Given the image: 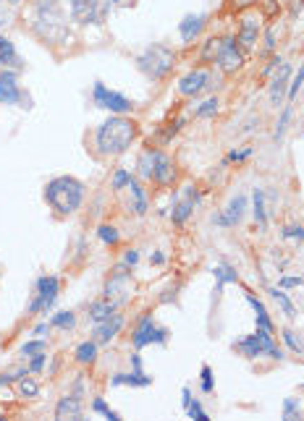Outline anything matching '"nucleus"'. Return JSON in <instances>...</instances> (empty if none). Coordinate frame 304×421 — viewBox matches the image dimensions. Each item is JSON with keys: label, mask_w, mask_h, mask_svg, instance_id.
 <instances>
[{"label": "nucleus", "mask_w": 304, "mask_h": 421, "mask_svg": "<svg viewBox=\"0 0 304 421\" xmlns=\"http://www.w3.org/2000/svg\"><path fill=\"white\" fill-rule=\"evenodd\" d=\"M134 270L124 264V262H118L113 267V273L105 277V285H102V298H108V301H113L115 306L121 309V306H126L129 301L134 298Z\"/></svg>", "instance_id": "0eeeda50"}, {"label": "nucleus", "mask_w": 304, "mask_h": 421, "mask_svg": "<svg viewBox=\"0 0 304 421\" xmlns=\"http://www.w3.org/2000/svg\"><path fill=\"white\" fill-rule=\"evenodd\" d=\"M281 337H283V346L289 348L292 353L302 356V353H304V340H302V337H299L296 333H294V330H289V327H286V330L281 333Z\"/></svg>", "instance_id": "79ce46f5"}, {"label": "nucleus", "mask_w": 304, "mask_h": 421, "mask_svg": "<svg viewBox=\"0 0 304 421\" xmlns=\"http://www.w3.org/2000/svg\"><path fill=\"white\" fill-rule=\"evenodd\" d=\"M281 419H283V421L302 419V409H299V400H296V398H283V409H281Z\"/></svg>", "instance_id": "37998d69"}, {"label": "nucleus", "mask_w": 304, "mask_h": 421, "mask_svg": "<svg viewBox=\"0 0 304 421\" xmlns=\"http://www.w3.org/2000/svg\"><path fill=\"white\" fill-rule=\"evenodd\" d=\"M281 238L283 241H299V244H304V228L302 225H283L281 228Z\"/></svg>", "instance_id": "49530a36"}, {"label": "nucleus", "mask_w": 304, "mask_h": 421, "mask_svg": "<svg viewBox=\"0 0 304 421\" xmlns=\"http://www.w3.org/2000/svg\"><path fill=\"white\" fill-rule=\"evenodd\" d=\"M257 3H260V0H231V6H234L236 11H247V8H252Z\"/></svg>", "instance_id": "13d9d810"}, {"label": "nucleus", "mask_w": 304, "mask_h": 421, "mask_svg": "<svg viewBox=\"0 0 304 421\" xmlns=\"http://www.w3.org/2000/svg\"><path fill=\"white\" fill-rule=\"evenodd\" d=\"M137 173H140L142 181H150L155 186L168 188L176 184V162L165 149L147 147L137 160Z\"/></svg>", "instance_id": "20e7f679"}, {"label": "nucleus", "mask_w": 304, "mask_h": 421, "mask_svg": "<svg viewBox=\"0 0 304 421\" xmlns=\"http://www.w3.org/2000/svg\"><path fill=\"white\" fill-rule=\"evenodd\" d=\"M42 197L58 217H71L82 210L84 197H87V186L76 175H55L45 184Z\"/></svg>", "instance_id": "7ed1b4c3"}, {"label": "nucleus", "mask_w": 304, "mask_h": 421, "mask_svg": "<svg viewBox=\"0 0 304 421\" xmlns=\"http://www.w3.org/2000/svg\"><path fill=\"white\" fill-rule=\"evenodd\" d=\"M265 50L267 52L276 50V26H267L265 29Z\"/></svg>", "instance_id": "5fc2aeb1"}, {"label": "nucleus", "mask_w": 304, "mask_h": 421, "mask_svg": "<svg viewBox=\"0 0 304 421\" xmlns=\"http://www.w3.org/2000/svg\"><path fill=\"white\" fill-rule=\"evenodd\" d=\"M129 361H131V369H137V372H144V364H142L140 351H134V353L129 356Z\"/></svg>", "instance_id": "bf43d9fd"}, {"label": "nucleus", "mask_w": 304, "mask_h": 421, "mask_svg": "<svg viewBox=\"0 0 304 421\" xmlns=\"http://www.w3.org/2000/svg\"><path fill=\"white\" fill-rule=\"evenodd\" d=\"M134 66L150 81H163L165 76L173 71V66H176V50L171 48V45H163V42H152L142 52H137Z\"/></svg>", "instance_id": "39448f33"}, {"label": "nucleus", "mask_w": 304, "mask_h": 421, "mask_svg": "<svg viewBox=\"0 0 304 421\" xmlns=\"http://www.w3.org/2000/svg\"><path fill=\"white\" fill-rule=\"evenodd\" d=\"M111 387H150L152 377L147 372H137V369H129V372H115L111 374Z\"/></svg>", "instance_id": "b1692460"}, {"label": "nucleus", "mask_w": 304, "mask_h": 421, "mask_svg": "<svg viewBox=\"0 0 304 421\" xmlns=\"http://www.w3.org/2000/svg\"><path fill=\"white\" fill-rule=\"evenodd\" d=\"M53 416H55L58 421H66V419L82 421L84 419V395H82V393H74V390H68V393L55 403Z\"/></svg>", "instance_id": "a211bd4d"}, {"label": "nucleus", "mask_w": 304, "mask_h": 421, "mask_svg": "<svg viewBox=\"0 0 304 421\" xmlns=\"http://www.w3.org/2000/svg\"><path fill=\"white\" fill-rule=\"evenodd\" d=\"M292 118H294L292 105H283L278 121H276V128H273V144H281V141H283L286 131H289V126H292Z\"/></svg>", "instance_id": "473e14b6"}, {"label": "nucleus", "mask_w": 304, "mask_h": 421, "mask_svg": "<svg viewBox=\"0 0 304 421\" xmlns=\"http://www.w3.org/2000/svg\"><path fill=\"white\" fill-rule=\"evenodd\" d=\"M231 351L234 353H239L241 359H263V356H270V359L281 361L283 359V351L276 346V340H273V333H267L263 327H254L252 335H244L241 340H234L231 343Z\"/></svg>", "instance_id": "423d86ee"}, {"label": "nucleus", "mask_w": 304, "mask_h": 421, "mask_svg": "<svg viewBox=\"0 0 304 421\" xmlns=\"http://www.w3.org/2000/svg\"><path fill=\"white\" fill-rule=\"evenodd\" d=\"M213 277H216V291H213V296L216 301L223 296V288L231 283H239V273H236V267L231 264V262H218L216 267H213Z\"/></svg>", "instance_id": "5701e85b"}, {"label": "nucleus", "mask_w": 304, "mask_h": 421, "mask_svg": "<svg viewBox=\"0 0 304 421\" xmlns=\"http://www.w3.org/2000/svg\"><path fill=\"white\" fill-rule=\"evenodd\" d=\"M89 413H95V416H102V419L108 421H124L121 419V413L118 411H113L108 403H105V398H92V403H89Z\"/></svg>", "instance_id": "f704fd0d"}, {"label": "nucleus", "mask_w": 304, "mask_h": 421, "mask_svg": "<svg viewBox=\"0 0 304 421\" xmlns=\"http://www.w3.org/2000/svg\"><path fill=\"white\" fill-rule=\"evenodd\" d=\"M92 105L100 108V110H108L111 115H129V112H134V108H137L134 99L126 97L124 92H115V89H111L108 84H102V81H95L92 84Z\"/></svg>", "instance_id": "9d476101"}, {"label": "nucleus", "mask_w": 304, "mask_h": 421, "mask_svg": "<svg viewBox=\"0 0 304 421\" xmlns=\"http://www.w3.org/2000/svg\"><path fill=\"white\" fill-rule=\"evenodd\" d=\"M304 89V63L299 66V71L292 76V81H289V95H286V99L289 102H294V99L299 97V92Z\"/></svg>", "instance_id": "a18cd8bd"}, {"label": "nucleus", "mask_w": 304, "mask_h": 421, "mask_svg": "<svg viewBox=\"0 0 304 421\" xmlns=\"http://www.w3.org/2000/svg\"><path fill=\"white\" fill-rule=\"evenodd\" d=\"M0 66H3V68H11V71H24L21 55L16 52L13 39L6 37V35H0Z\"/></svg>", "instance_id": "a878e982"}, {"label": "nucleus", "mask_w": 304, "mask_h": 421, "mask_svg": "<svg viewBox=\"0 0 304 421\" xmlns=\"http://www.w3.org/2000/svg\"><path fill=\"white\" fill-rule=\"evenodd\" d=\"M292 66L283 61L276 68V74H273V79H270V87H267V99H270V105L273 108H278L281 102L286 99V95H289V81H292Z\"/></svg>", "instance_id": "f3484780"}, {"label": "nucleus", "mask_w": 304, "mask_h": 421, "mask_svg": "<svg viewBox=\"0 0 304 421\" xmlns=\"http://www.w3.org/2000/svg\"><path fill=\"white\" fill-rule=\"evenodd\" d=\"M42 351H48V337H35V340H26L24 346L19 348V353L24 356V359H32V356H37Z\"/></svg>", "instance_id": "ea45409f"}, {"label": "nucleus", "mask_w": 304, "mask_h": 421, "mask_svg": "<svg viewBox=\"0 0 304 421\" xmlns=\"http://www.w3.org/2000/svg\"><path fill=\"white\" fill-rule=\"evenodd\" d=\"M129 212L134 217H144L150 212V197H147L140 178H131V184H129Z\"/></svg>", "instance_id": "412c9836"}, {"label": "nucleus", "mask_w": 304, "mask_h": 421, "mask_svg": "<svg viewBox=\"0 0 304 421\" xmlns=\"http://www.w3.org/2000/svg\"><path fill=\"white\" fill-rule=\"evenodd\" d=\"M244 298H247V304H249L254 311V324L263 327V330H267V333H276V322H273V317H270V311H267L265 304L254 296L252 291H244Z\"/></svg>", "instance_id": "393cba45"}, {"label": "nucleus", "mask_w": 304, "mask_h": 421, "mask_svg": "<svg viewBox=\"0 0 304 421\" xmlns=\"http://www.w3.org/2000/svg\"><path fill=\"white\" fill-rule=\"evenodd\" d=\"M16 393L19 398H26V400H32V398L39 395V382L32 377V374H24L19 382H16Z\"/></svg>", "instance_id": "e433bc0d"}, {"label": "nucleus", "mask_w": 304, "mask_h": 421, "mask_svg": "<svg viewBox=\"0 0 304 421\" xmlns=\"http://www.w3.org/2000/svg\"><path fill=\"white\" fill-rule=\"evenodd\" d=\"M140 137V124L129 115H108L95 128V149L102 157H121Z\"/></svg>", "instance_id": "f257e3e1"}, {"label": "nucleus", "mask_w": 304, "mask_h": 421, "mask_svg": "<svg viewBox=\"0 0 304 421\" xmlns=\"http://www.w3.org/2000/svg\"><path fill=\"white\" fill-rule=\"evenodd\" d=\"M213 81H216V76L210 74L207 68H191L189 74H184L178 79L176 89L181 97H200V95L213 89Z\"/></svg>", "instance_id": "2eb2a0df"}, {"label": "nucleus", "mask_w": 304, "mask_h": 421, "mask_svg": "<svg viewBox=\"0 0 304 421\" xmlns=\"http://www.w3.org/2000/svg\"><path fill=\"white\" fill-rule=\"evenodd\" d=\"M21 3H24V0H0V8H8V11L13 13Z\"/></svg>", "instance_id": "052dcab7"}, {"label": "nucleus", "mask_w": 304, "mask_h": 421, "mask_svg": "<svg viewBox=\"0 0 304 421\" xmlns=\"http://www.w3.org/2000/svg\"><path fill=\"white\" fill-rule=\"evenodd\" d=\"M184 124H187V118H184V115H176L173 121H168V124H165V128L160 131V141H163V144H168V141L176 137L181 128H184Z\"/></svg>", "instance_id": "c03bdc74"}, {"label": "nucleus", "mask_w": 304, "mask_h": 421, "mask_svg": "<svg viewBox=\"0 0 304 421\" xmlns=\"http://www.w3.org/2000/svg\"><path fill=\"white\" fill-rule=\"evenodd\" d=\"M113 314H118V306H115L113 301H108V298H97V301H92L87 309V317L92 324H100L105 320H111Z\"/></svg>", "instance_id": "bb28decb"}, {"label": "nucleus", "mask_w": 304, "mask_h": 421, "mask_svg": "<svg viewBox=\"0 0 304 421\" xmlns=\"http://www.w3.org/2000/svg\"><path fill=\"white\" fill-rule=\"evenodd\" d=\"M281 63H283V58H278V55H276V58H270V61H267V66L263 68V79L273 74V71H276V68L281 66Z\"/></svg>", "instance_id": "4d7b16f0"}, {"label": "nucleus", "mask_w": 304, "mask_h": 421, "mask_svg": "<svg viewBox=\"0 0 304 421\" xmlns=\"http://www.w3.org/2000/svg\"><path fill=\"white\" fill-rule=\"evenodd\" d=\"M45 364H48V351H42V353H37V356H32L29 364H26V369H29V374H42L45 372Z\"/></svg>", "instance_id": "09e8293b"}, {"label": "nucleus", "mask_w": 304, "mask_h": 421, "mask_svg": "<svg viewBox=\"0 0 304 421\" xmlns=\"http://www.w3.org/2000/svg\"><path fill=\"white\" fill-rule=\"evenodd\" d=\"M218 112H220V99L207 97L194 108V118H197V121H210V118H216Z\"/></svg>", "instance_id": "72a5a7b5"}, {"label": "nucleus", "mask_w": 304, "mask_h": 421, "mask_svg": "<svg viewBox=\"0 0 304 421\" xmlns=\"http://www.w3.org/2000/svg\"><path fill=\"white\" fill-rule=\"evenodd\" d=\"M302 285H304L302 275H283L278 280V288H283V291H294V288H302Z\"/></svg>", "instance_id": "8fccbe9b"}, {"label": "nucleus", "mask_w": 304, "mask_h": 421, "mask_svg": "<svg viewBox=\"0 0 304 421\" xmlns=\"http://www.w3.org/2000/svg\"><path fill=\"white\" fill-rule=\"evenodd\" d=\"M263 35L260 29V21L254 16H244L239 21V32H236V42L241 45V50H252L257 45V39Z\"/></svg>", "instance_id": "4be33fe9"}, {"label": "nucleus", "mask_w": 304, "mask_h": 421, "mask_svg": "<svg viewBox=\"0 0 304 421\" xmlns=\"http://www.w3.org/2000/svg\"><path fill=\"white\" fill-rule=\"evenodd\" d=\"M97 238H100L102 244L105 246H118L121 244V231L115 228V225H111V223H102L100 228H97Z\"/></svg>", "instance_id": "4c0bfd02"}, {"label": "nucleus", "mask_w": 304, "mask_h": 421, "mask_svg": "<svg viewBox=\"0 0 304 421\" xmlns=\"http://www.w3.org/2000/svg\"><path fill=\"white\" fill-rule=\"evenodd\" d=\"M32 32L45 45H64L71 39L68 16L64 13L61 0H37L32 11Z\"/></svg>", "instance_id": "f03ea898"}, {"label": "nucleus", "mask_w": 304, "mask_h": 421, "mask_svg": "<svg viewBox=\"0 0 304 421\" xmlns=\"http://www.w3.org/2000/svg\"><path fill=\"white\" fill-rule=\"evenodd\" d=\"M218 71L220 74H236L244 68V63H247V55H244V50L241 45L236 42V37H220V45H218V52H216V61Z\"/></svg>", "instance_id": "4468645a"}, {"label": "nucleus", "mask_w": 304, "mask_h": 421, "mask_svg": "<svg viewBox=\"0 0 304 421\" xmlns=\"http://www.w3.org/2000/svg\"><path fill=\"white\" fill-rule=\"evenodd\" d=\"M124 264H129V267H131V270H134V267H137V264H140V248H126V251H124Z\"/></svg>", "instance_id": "864d4df0"}, {"label": "nucleus", "mask_w": 304, "mask_h": 421, "mask_svg": "<svg viewBox=\"0 0 304 421\" xmlns=\"http://www.w3.org/2000/svg\"><path fill=\"white\" fill-rule=\"evenodd\" d=\"M267 293H270V298L278 304V309L289 317V320H296V306H294V301L289 298V293L283 291V288H278V285H270L267 288Z\"/></svg>", "instance_id": "7c9ffc66"}, {"label": "nucleus", "mask_w": 304, "mask_h": 421, "mask_svg": "<svg viewBox=\"0 0 304 421\" xmlns=\"http://www.w3.org/2000/svg\"><path fill=\"white\" fill-rule=\"evenodd\" d=\"M207 13H187L181 21H178V37L184 45H191L194 39H200V35L205 32L207 26Z\"/></svg>", "instance_id": "6ab92c4d"}, {"label": "nucleus", "mask_w": 304, "mask_h": 421, "mask_svg": "<svg viewBox=\"0 0 304 421\" xmlns=\"http://www.w3.org/2000/svg\"><path fill=\"white\" fill-rule=\"evenodd\" d=\"M247 210H249V199H247V194H234V197L228 199L226 207L210 217V223L218 225V228H236V225L244 220Z\"/></svg>", "instance_id": "dca6fc26"}, {"label": "nucleus", "mask_w": 304, "mask_h": 421, "mask_svg": "<svg viewBox=\"0 0 304 421\" xmlns=\"http://www.w3.org/2000/svg\"><path fill=\"white\" fill-rule=\"evenodd\" d=\"M61 296V280L55 275H39L35 280V293L26 306L29 317H48L55 306V301Z\"/></svg>", "instance_id": "6e6552de"}, {"label": "nucleus", "mask_w": 304, "mask_h": 421, "mask_svg": "<svg viewBox=\"0 0 304 421\" xmlns=\"http://www.w3.org/2000/svg\"><path fill=\"white\" fill-rule=\"evenodd\" d=\"M168 340H171V330L155 322L152 314H144L140 322L134 324V330H131V346H134V351H142V348L147 346H168Z\"/></svg>", "instance_id": "f8f14e48"}, {"label": "nucleus", "mask_w": 304, "mask_h": 421, "mask_svg": "<svg viewBox=\"0 0 304 421\" xmlns=\"http://www.w3.org/2000/svg\"><path fill=\"white\" fill-rule=\"evenodd\" d=\"M202 204V188L200 186H184L178 194H173V202L168 207V217L176 228H184L189 223V217L194 215V210Z\"/></svg>", "instance_id": "9b49d317"}, {"label": "nucleus", "mask_w": 304, "mask_h": 421, "mask_svg": "<svg viewBox=\"0 0 304 421\" xmlns=\"http://www.w3.org/2000/svg\"><path fill=\"white\" fill-rule=\"evenodd\" d=\"M97 348H100V343H97V340H92V337H89V340H84V343H79V346H76V351H74V361L79 364V366H92V364L97 361V353H100Z\"/></svg>", "instance_id": "c756f323"}, {"label": "nucleus", "mask_w": 304, "mask_h": 421, "mask_svg": "<svg viewBox=\"0 0 304 421\" xmlns=\"http://www.w3.org/2000/svg\"><path fill=\"white\" fill-rule=\"evenodd\" d=\"M254 157V147L252 144H244V147H234L231 152H228L226 157H223V168L226 165H244V162H249Z\"/></svg>", "instance_id": "2f4dec72"}, {"label": "nucleus", "mask_w": 304, "mask_h": 421, "mask_svg": "<svg viewBox=\"0 0 304 421\" xmlns=\"http://www.w3.org/2000/svg\"><path fill=\"white\" fill-rule=\"evenodd\" d=\"M50 324H53V330H64V333H71L76 327V314L74 311H68V309H64V311H55L50 317Z\"/></svg>", "instance_id": "c9c22d12"}, {"label": "nucleus", "mask_w": 304, "mask_h": 421, "mask_svg": "<svg viewBox=\"0 0 304 421\" xmlns=\"http://www.w3.org/2000/svg\"><path fill=\"white\" fill-rule=\"evenodd\" d=\"M200 390H202V395L216 393V372L210 364H202V369H200Z\"/></svg>", "instance_id": "58836bf2"}, {"label": "nucleus", "mask_w": 304, "mask_h": 421, "mask_svg": "<svg viewBox=\"0 0 304 421\" xmlns=\"http://www.w3.org/2000/svg\"><path fill=\"white\" fill-rule=\"evenodd\" d=\"M131 170L129 168H115V173H113V178H111V191H124V188H129V184H131Z\"/></svg>", "instance_id": "a19ab883"}, {"label": "nucleus", "mask_w": 304, "mask_h": 421, "mask_svg": "<svg viewBox=\"0 0 304 421\" xmlns=\"http://www.w3.org/2000/svg\"><path fill=\"white\" fill-rule=\"evenodd\" d=\"M165 262H168V257H165V251H160V248L150 254V264H152V267H163Z\"/></svg>", "instance_id": "6e6d98bb"}, {"label": "nucleus", "mask_w": 304, "mask_h": 421, "mask_svg": "<svg viewBox=\"0 0 304 421\" xmlns=\"http://www.w3.org/2000/svg\"><path fill=\"white\" fill-rule=\"evenodd\" d=\"M265 188H254L252 191V217H254V225L260 228V231H267V225H270V220H267V210H265Z\"/></svg>", "instance_id": "c85d7f7f"}, {"label": "nucleus", "mask_w": 304, "mask_h": 421, "mask_svg": "<svg viewBox=\"0 0 304 421\" xmlns=\"http://www.w3.org/2000/svg\"><path fill=\"white\" fill-rule=\"evenodd\" d=\"M0 105L26 108V110L32 108V97L19 84V71H11V68H3L0 71Z\"/></svg>", "instance_id": "ddd939ff"}, {"label": "nucleus", "mask_w": 304, "mask_h": 421, "mask_svg": "<svg viewBox=\"0 0 304 421\" xmlns=\"http://www.w3.org/2000/svg\"><path fill=\"white\" fill-rule=\"evenodd\" d=\"M218 45H220V37H210L205 42V50H202V61H216V52H218Z\"/></svg>", "instance_id": "3c124183"}, {"label": "nucleus", "mask_w": 304, "mask_h": 421, "mask_svg": "<svg viewBox=\"0 0 304 421\" xmlns=\"http://www.w3.org/2000/svg\"><path fill=\"white\" fill-rule=\"evenodd\" d=\"M111 3H113V6H115V3H124V0H111Z\"/></svg>", "instance_id": "680f3d73"}, {"label": "nucleus", "mask_w": 304, "mask_h": 421, "mask_svg": "<svg viewBox=\"0 0 304 421\" xmlns=\"http://www.w3.org/2000/svg\"><path fill=\"white\" fill-rule=\"evenodd\" d=\"M24 374H29V369L26 366H21V369H13V372H0V390L3 387H8V384H16Z\"/></svg>", "instance_id": "de8ad7c7"}, {"label": "nucleus", "mask_w": 304, "mask_h": 421, "mask_svg": "<svg viewBox=\"0 0 304 421\" xmlns=\"http://www.w3.org/2000/svg\"><path fill=\"white\" fill-rule=\"evenodd\" d=\"M50 333H53L50 320H42V322H37V324H35V330H32V335H35V337H48Z\"/></svg>", "instance_id": "603ef678"}, {"label": "nucleus", "mask_w": 304, "mask_h": 421, "mask_svg": "<svg viewBox=\"0 0 304 421\" xmlns=\"http://www.w3.org/2000/svg\"><path fill=\"white\" fill-rule=\"evenodd\" d=\"M181 406H184V413H187L189 419H194V421H210V413L202 409V403H200L197 398L191 395L189 387H184V390H181Z\"/></svg>", "instance_id": "cd10ccee"}, {"label": "nucleus", "mask_w": 304, "mask_h": 421, "mask_svg": "<svg viewBox=\"0 0 304 421\" xmlns=\"http://www.w3.org/2000/svg\"><path fill=\"white\" fill-rule=\"evenodd\" d=\"M111 0H71L68 19L79 26H102L111 13Z\"/></svg>", "instance_id": "1a4fd4ad"}, {"label": "nucleus", "mask_w": 304, "mask_h": 421, "mask_svg": "<svg viewBox=\"0 0 304 421\" xmlns=\"http://www.w3.org/2000/svg\"><path fill=\"white\" fill-rule=\"evenodd\" d=\"M124 324H126L124 314H113V317H111V320H105V322L92 324V340H97L100 346H108L111 340H115V337L121 335Z\"/></svg>", "instance_id": "aec40b11"}]
</instances>
